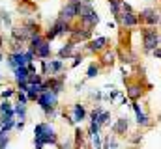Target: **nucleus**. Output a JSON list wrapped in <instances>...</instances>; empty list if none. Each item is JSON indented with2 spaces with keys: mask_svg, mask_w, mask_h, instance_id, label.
Here are the masks:
<instances>
[{
  "mask_svg": "<svg viewBox=\"0 0 161 149\" xmlns=\"http://www.w3.org/2000/svg\"><path fill=\"white\" fill-rule=\"evenodd\" d=\"M36 103L40 105V108L43 110V114H45L47 110H51V108H56V106H58V95H56L54 91L47 90V91H43V93L38 95Z\"/></svg>",
  "mask_w": 161,
  "mask_h": 149,
  "instance_id": "0eeeda50",
  "label": "nucleus"
},
{
  "mask_svg": "<svg viewBox=\"0 0 161 149\" xmlns=\"http://www.w3.org/2000/svg\"><path fill=\"white\" fill-rule=\"evenodd\" d=\"M8 144H9V138L4 134V136H2V140H0V149H6V146H8Z\"/></svg>",
  "mask_w": 161,
  "mask_h": 149,
  "instance_id": "a19ab883",
  "label": "nucleus"
},
{
  "mask_svg": "<svg viewBox=\"0 0 161 149\" xmlns=\"http://www.w3.org/2000/svg\"><path fill=\"white\" fill-rule=\"evenodd\" d=\"M34 144L38 147H43L47 144H51V146L58 144V134H56V131H54V127L51 123L41 121L34 127Z\"/></svg>",
  "mask_w": 161,
  "mask_h": 149,
  "instance_id": "f257e3e1",
  "label": "nucleus"
},
{
  "mask_svg": "<svg viewBox=\"0 0 161 149\" xmlns=\"http://www.w3.org/2000/svg\"><path fill=\"white\" fill-rule=\"evenodd\" d=\"M2 60H4V50L0 49V62H2Z\"/></svg>",
  "mask_w": 161,
  "mask_h": 149,
  "instance_id": "a18cd8bd",
  "label": "nucleus"
},
{
  "mask_svg": "<svg viewBox=\"0 0 161 149\" xmlns=\"http://www.w3.org/2000/svg\"><path fill=\"white\" fill-rule=\"evenodd\" d=\"M45 78H43V74L41 73H38V71H30L28 73V84H40V82H43Z\"/></svg>",
  "mask_w": 161,
  "mask_h": 149,
  "instance_id": "b1692460",
  "label": "nucleus"
},
{
  "mask_svg": "<svg viewBox=\"0 0 161 149\" xmlns=\"http://www.w3.org/2000/svg\"><path fill=\"white\" fill-rule=\"evenodd\" d=\"M0 23H2V26H8V28L13 26L11 24V15L8 11H4V9H0Z\"/></svg>",
  "mask_w": 161,
  "mask_h": 149,
  "instance_id": "a878e982",
  "label": "nucleus"
},
{
  "mask_svg": "<svg viewBox=\"0 0 161 149\" xmlns=\"http://www.w3.org/2000/svg\"><path fill=\"white\" fill-rule=\"evenodd\" d=\"M92 142H94V147H96V149H101V147H103V144H101V138H99V134L92 136Z\"/></svg>",
  "mask_w": 161,
  "mask_h": 149,
  "instance_id": "e433bc0d",
  "label": "nucleus"
},
{
  "mask_svg": "<svg viewBox=\"0 0 161 149\" xmlns=\"http://www.w3.org/2000/svg\"><path fill=\"white\" fill-rule=\"evenodd\" d=\"M53 26H54V30H56L58 37L69 36L71 30H73V23H69V21H62V19H58V17H56V21L53 23Z\"/></svg>",
  "mask_w": 161,
  "mask_h": 149,
  "instance_id": "f8f14e48",
  "label": "nucleus"
},
{
  "mask_svg": "<svg viewBox=\"0 0 161 149\" xmlns=\"http://www.w3.org/2000/svg\"><path fill=\"white\" fill-rule=\"evenodd\" d=\"M0 86H2V84H0Z\"/></svg>",
  "mask_w": 161,
  "mask_h": 149,
  "instance_id": "3c124183",
  "label": "nucleus"
},
{
  "mask_svg": "<svg viewBox=\"0 0 161 149\" xmlns=\"http://www.w3.org/2000/svg\"><path fill=\"white\" fill-rule=\"evenodd\" d=\"M17 2H21V0H17Z\"/></svg>",
  "mask_w": 161,
  "mask_h": 149,
  "instance_id": "8fccbe9b",
  "label": "nucleus"
},
{
  "mask_svg": "<svg viewBox=\"0 0 161 149\" xmlns=\"http://www.w3.org/2000/svg\"><path fill=\"white\" fill-rule=\"evenodd\" d=\"M111 129H113V132H114V134L124 136V134L127 132V129H129V121H127V117H118V119H116V123H114Z\"/></svg>",
  "mask_w": 161,
  "mask_h": 149,
  "instance_id": "dca6fc26",
  "label": "nucleus"
},
{
  "mask_svg": "<svg viewBox=\"0 0 161 149\" xmlns=\"http://www.w3.org/2000/svg\"><path fill=\"white\" fill-rule=\"evenodd\" d=\"M77 45L79 43H75L73 39H68V43H64L60 49H58V52H56V56L60 58V60H69V58H73V54H75V49H77Z\"/></svg>",
  "mask_w": 161,
  "mask_h": 149,
  "instance_id": "9b49d317",
  "label": "nucleus"
},
{
  "mask_svg": "<svg viewBox=\"0 0 161 149\" xmlns=\"http://www.w3.org/2000/svg\"><path fill=\"white\" fill-rule=\"evenodd\" d=\"M25 125H26V121H17V123H15V129H17V131H23Z\"/></svg>",
  "mask_w": 161,
  "mask_h": 149,
  "instance_id": "37998d69",
  "label": "nucleus"
},
{
  "mask_svg": "<svg viewBox=\"0 0 161 149\" xmlns=\"http://www.w3.org/2000/svg\"><path fill=\"white\" fill-rule=\"evenodd\" d=\"M124 84H125V95H127L129 101H139V99L142 97L144 86H142L141 80H135V82H133V80H125Z\"/></svg>",
  "mask_w": 161,
  "mask_h": 149,
  "instance_id": "6e6552de",
  "label": "nucleus"
},
{
  "mask_svg": "<svg viewBox=\"0 0 161 149\" xmlns=\"http://www.w3.org/2000/svg\"><path fill=\"white\" fill-rule=\"evenodd\" d=\"M135 116H137V125H139V127H150V125H152V119H150V116H146L142 110L137 112Z\"/></svg>",
  "mask_w": 161,
  "mask_h": 149,
  "instance_id": "412c9836",
  "label": "nucleus"
},
{
  "mask_svg": "<svg viewBox=\"0 0 161 149\" xmlns=\"http://www.w3.org/2000/svg\"><path fill=\"white\" fill-rule=\"evenodd\" d=\"M15 93H17V90H13V88H6V90L0 91V99H2V101H9L11 97H15Z\"/></svg>",
  "mask_w": 161,
  "mask_h": 149,
  "instance_id": "c85d7f7f",
  "label": "nucleus"
},
{
  "mask_svg": "<svg viewBox=\"0 0 161 149\" xmlns=\"http://www.w3.org/2000/svg\"><path fill=\"white\" fill-rule=\"evenodd\" d=\"M141 138H142L141 134H137V136H133V138H131V144H139V142H141Z\"/></svg>",
  "mask_w": 161,
  "mask_h": 149,
  "instance_id": "c03bdc74",
  "label": "nucleus"
},
{
  "mask_svg": "<svg viewBox=\"0 0 161 149\" xmlns=\"http://www.w3.org/2000/svg\"><path fill=\"white\" fill-rule=\"evenodd\" d=\"M28 86H30V84H28L26 80H25V82H17V90H19V91H28Z\"/></svg>",
  "mask_w": 161,
  "mask_h": 149,
  "instance_id": "4c0bfd02",
  "label": "nucleus"
},
{
  "mask_svg": "<svg viewBox=\"0 0 161 149\" xmlns=\"http://www.w3.org/2000/svg\"><path fill=\"white\" fill-rule=\"evenodd\" d=\"M159 28H161V15H159Z\"/></svg>",
  "mask_w": 161,
  "mask_h": 149,
  "instance_id": "de8ad7c7",
  "label": "nucleus"
},
{
  "mask_svg": "<svg viewBox=\"0 0 161 149\" xmlns=\"http://www.w3.org/2000/svg\"><path fill=\"white\" fill-rule=\"evenodd\" d=\"M99 131H101V125H99L97 121H94V119H90V127H88V136L92 138V136H96V134H99Z\"/></svg>",
  "mask_w": 161,
  "mask_h": 149,
  "instance_id": "bb28decb",
  "label": "nucleus"
},
{
  "mask_svg": "<svg viewBox=\"0 0 161 149\" xmlns=\"http://www.w3.org/2000/svg\"><path fill=\"white\" fill-rule=\"evenodd\" d=\"M82 60H84V56H82L80 52H75V54H73V62H71V67H77L79 64H82Z\"/></svg>",
  "mask_w": 161,
  "mask_h": 149,
  "instance_id": "72a5a7b5",
  "label": "nucleus"
},
{
  "mask_svg": "<svg viewBox=\"0 0 161 149\" xmlns=\"http://www.w3.org/2000/svg\"><path fill=\"white\" fill-rule=\"evenodd\" d=\"M109 37L105 36H97V37H92L90 41H86V45L82 47L88 54H101L105 49H109Z\"/></svg>",
  "mask_w": 161,
  "mask_h": 149,
  "instance_id": "39448f33",
  "label": "nucleus"
},
{
  "mask_svg": "<svg viewBox=\"0 0 161 149\" xmlns=\"http://www.w3.org/2000/svg\"><path fill=\"white\" fill-rule=\"evenodd\" d=\"M6 64L9 65V69H11V71H13V69H17V67L28 65L25 52H8V56H6Z\"/></svg>",
  "mask_w": 161,
  "mask_h": 149,
  "instance_id": "9d476101",
  "label": "nucleus"
},
{
  "mask_svg": "<svg viewBox=\"0 0 161 149\" xmlns=\"http://www.w3.org/2000/svg\"><path fill=\"white\" fill-rule=\"evenodd\" d=\"M58 19H62V21H69V23H75V21H77V4L66 2V4L62 6V9L58 11Z\"/></svg>",
  "mask_w": 161,
  "mask_h": 149,
  "instance_id": "1a4fd4ad",
  "label": "nucleus"
},
{
  "mask_svg": "<svg viewBox=\"0 0 161 149\" xmlns=\"http://www.w3.org/2000/svg\"><path fill=\"white\" fill-rule=\"evenodd\" d=\"M28 73H30L28 65H23V67L13 69V78H15V82H25V80H28Z\"/></svg>",
  "mask_w": 161,
  "mask_h": 149,
  "instance_id": "a211bd4d",
  "label": "nucleus"
},
{
  "mask_svg": "<svg viewBox=\"0 0 161 149\" xmlns=\"http://www.w3.org/2000/svg\"><path fill=\"white\" fill-rule=\"evenodd\" d=\"M97 123L101 125V127H107V125H111V112L103 110L99 114V117H97Z\"/></svg>",
  "mask_w": 161,
  "mask_h": 149,
  "instance_id": "393cba45",
  "label": "nucleus"
},
{
  "mask_svg": "<svg viewBox=\"0 0 161 149\" xmlns=\"http://www.w3.org/2000/svg\"><path fill=\"white\" fill-rule=\"evenodd\" d=\"M13 112H15V117H17L19 121H26V105L17 103V105L13 106Z\"/></svg>",
  "mask_w": 161,
  "mask_h": 149,
  "instance_id": "4be33fe9",
  "label": "nucleus"
},
{
  "mask_svg": "<svg viewBox=\"0 0 161 149\" xmlns=\"http://www.w3.org/2000/svg\"><path fill=\"white\" fill-rule=\"evenodd\" d=\"M26 47H28V43H25L21 39H13V37L8 39V50L9 52H25Z\"/></svg>",
  "mask_w": 161,
  "mask_h": 149,
  "instance_id": "f3484780",
  "label": "nucleus"
},
{
  "mask_svg": "<svg viewBox=\"0 0 161 149\" xmlns=\"http://www.w3.org/2000/svg\"><path fill=\"white\" fill-rule=\"evenodd\" d=\"M122 2H124V0H109V9H111V15H113V17L120 13Z\"/></svg>",
  "mask_w": 161,
  "mask_h": 149,
  "instance_id": "5701e85b",
  "label": "nucleus"
},
{
  "mask_svg": "<svg viewBox=\"0 0 161 149\" xmlns=\"http://www.w3.org/2000/svg\"><path fill=\"white\" fill-rule=\"evenodd\" d=\"M71 116H73L75 123H82V121L86 119V116H88V110H86V106H84L82 103H75V105L71 106Z\"/></svg>",
  "mask_w": 161,
  "mask_h": 149,
  "instance_id": "4468645a",
  "label": "nucleus"
},
{
  "mask_svg": "<svg viewBox=\"0 0 161 149\" xmlns=\"http://www.w3.org/2000/svg\"><path fill=\"white\" fill-rule=\"evenodd\" d=\"M66 2H71V4H77V2H82V0H66Z\"/></svg>",
  "mask_w": 161,
  "mask_h": 149,
  "instance_id": "49530a36",
  "label": "nucleus"
},
{
  "mask_svg": "<svg viewBox=\"0 0 161 149\" xmlns=\"http://www.w3.org/2000/svg\"><path fill=\"white\" fill-rule=\"evenodd\" d=\"M114 62H116V52H114V50L105 49V50L99 54V65H101V67H113Z\"/></svg>",
  "mask_w": 161,
  "mask_h": 149,
  "instance_id": "ddd939ff",
  "label": "nucleus"
},
{
  "mask_svg": "<svg viewBox=\"0 0 161 149\" xmlns=\"http://www.w3.org/2000/svg\"><path fill=\"white\" fill-rule=\"evenodd\" d=\"M15 97H17V103H21V105H26V103H30V101H28V95H26V91H19V90H17Z\"/></svg>",
  "mask_w": 161,
  "mask_h": 149,
  "instance_id": "473e14b6",
  "label": "nucleus"
},
{
  "mask_svg": "<svg viewBox=\"0 0 161 149\" xmlns=\"http://www.w3.org/2000/svg\"><path fill=\"white\" fill-rule=\"evenodd\" d=\"M118 97H122V90H111L107 95H103V99H105V101H111V103H113L114 99H118Z\"/></svg>",
  "mask_w": 161,
  "mask_h": 149,
  "instance_id": "2f4dec72",
  "label": "nucleus"
},
{
  "mask_svg": "<svg viewBox=\"0 0 161 149\" xmlns=\"http://www.w3.org/2000/svg\"><path fill=\"white\" fill-rule=\"evenodd\" d=\"M34 54H36V58H38V60H49V58H51V54H53L51 41H47V39H45L40 49H36V50H34Z\"/></svg>",
  "mask_w": 161,
  "mask_h": 149,
  "instance_id": "2eb2a0df",
  "label": "nucleus"
},
{
  "mask_svg": "<svg viewBox=\"0 0 161 149\" xmlns=\"http://www.w3.org/2000/svg\"><path fill=\"white\" fill-rule=\"evenodd\" d=\"M158 26H141V37H142V50L150 54L154 49L159 47V32L156 30Z\"/></svg>",
  "mask_w": 161,
  "mask_h": 149,
  "instance_id": "f03ea898",
  "label": "nucleus"
},
{
  "mask_svg": "<svg viewBox=\"0 0 161 149\" xmlns=\"http://www.w3.org/2000/svg\"><path fill=\"white\" fill-rule=\"evenodd\" d=\"M56 116H58V106H56V108H51V110L45 112V117H47V119H54Z\"/></svg>",
  "mask_w": 161,
  "mask_h": 149,
  "instance_id": "f704fd0d",
  "label": "nucleus"
},
{
  "mask_svg": "<svg viewBox=\"0 0 161 149\" xmlns=\"http://www.w3.org/2000/svg\"><path fill=\"white\" fill-rule=\"evenodd\" d=\"M86 2H90V4H92V2H94V0H86Z\"/></svg>",
  "mask_w": 161,
  "mask_h": 149,
  "instance_id": "09e8293b",
  "label": "nucleus"
},
{
  "mask_svg": "<svg viewBox=\"0 0 161 149\" xmlns=\"http://www.w3.org/2000/svg\"><path fill=\"white\" fill-rule=\"evenodd\" d=\"M90 97H92V99H96V101H101V99H103V93H101V91L97 90V91H94V93H90Z\"/></svg>",
  "mask_w": 161,
  "mask_h": 149,
  "instance_id": "ea45409f",
  "label": "nucleus"
},
{
  "mask_svg": "<svg viewBox=\"0 0 161 149\" xmlns=\"http://www.w3.org/2000/svg\"><path fill=\"white\" fill-rule=\"evenodd\" d=\"M120 11H135V9H133V6H131L129 2H125V0H124V2H122Z\"/></svg>",
  "mask_w": 161,
  "mask_h": 149,
  "instance_id": "58836bf2",
  "label": "nucleus"
},
{
  "mask_svg": "<svg viewBox=\"0 0 161 149\" xmlns=\"http://www.w3.org/2000/svg\"><path fill=\"white\" fill-rule=\"evenodd\" d=\"M114 21H116V24L120 28H125V30H131V28L141 26L139 13L137 11H120L118 15H114Z\"/></svg>",
  "mask_w": 161,
  "mask_h": 149,
  "instance_id": "20e7f679",
  "label": "nucleus"
},
{
  "mask_svg": "<svg viewBox=\"0 0 161 149\" xmlns=\"http://www.w3.org/2000/svg\"><path fill=\"white\" fill-rule=\"evenodd\" d=\"M92 34H94V28H88V26H82L77 23H73V30L69 34V39H73L75 43H86L92 39Z\"/></svg>",
  "mask_w": 161,
  "mask_h": 149,
  "instance_id": "423d86ee",
  "label": "nucleus"
},
{
  "mask_svg": "<svg viewBox=\"0 0 161 149\" xmlns=\"http://www.w3.org/2000/svg\"><path fill=\"white\" fill-rule=\"evenodd\" d=\"M139 13V23L141 26H159V15H161V9L158 8H144Z\"/></svg>",
  "mask_w": 161,
  "mask_h": 149,
  "instance_id": "7ed1b4c3",
  "label": "nucleus"
},
{
  "mask_svg": "<svg viewBox=\"0 0 161 149\" xmlns=\"http://www.w3.org/2000/svg\"><path fill=\"white\" fill-rule=\"evenodd\" d=\"M43 36H45V39H47V41H54V39L58 37V34H56V30H54V26L51 24V26H49V28H47V30L43 32Z\"/></svg>",
  "mask_w": 161,
  "mask_h": 149,
  "instance_id": "7c9ffc66",
  "label": "nucleus"
},
{
  "mask_svg": "<svg viewBox=\"0 0 161 149\" xmlns=\"http://www.w3.org/2000/svg\"><path fill=\"white\" fill-rule=\"evenodd\" d=\"M43 41H45V36H43V34H34V36L30 37V41H28V49H30V50L40 49L41 45H43Z\"/></svg>",
  "mask_w": 161,
  "mask_h": 149,
  "instance_id": "aec40b11",
  "label": "nucleus"
},
{
  "mask_svg": "<svg viewBox=\"0 0 161 149\" xmlns=\"http://www.w3.org/2000/svg\"><path fill=\"white\" fill-rule=\"evenodd\" d=\"M99 71H101L99 62H90V64H88V69H86V80L99 76Z\"/></svg>",
  "mask_w": 161,
  "mask_h": 149,
  "instance_id": "6ab92c4d",
  "label": "nucleus"
},
{
  "mask_svg": "<svg viewBox=\"0 0 161 149\" xmlns=\"http://www.w3.org/2000/svg\"><path fill=\"white\" fill-rule=\"evenodd\" d=\"M15 123H17V121H15V117H13V119H8V121H4V123H2V127H0V132L8 134L11 129H15Z\"/></svg>",
  "mask_w": 161,
  "mask_h": 149,
  "instance_id": "c756f323",
  "label": "nucleus"
},
{
  "mask_svg": "<svg viewBox=\"0 0 161 149\" xmlns=\"http://www.w3.org/2000/svg\"><path fill=\"white\" fill-rule=\"evenodd\" d=\"M152 54H154L158 60H161V45L158 47V49H154V50H152Z\"/></svg>",
  "mask_w": 161,
  "mask_h": 149,
  "instance_id": "79ce46f5",
  "label": "nucleus"
},
{
  "mask_svg": "<svg viewBox=\"0 0 161 149\" xmlns=\"http://www.w3.org/2000/svg\"><path fill=\"white\" fill-rule=\"evenodd\" d=\"M60 149H75V142L73 140H66L64 144H60Z\"/></svg>",
  "mask_w": 161,
  "mask_h": 149,
  "instance_id": "c9c22d12",
  "label": "nucleus"
},
{
  "mask_svg": "<svg viewBox=\"0 0 161 149\" xmlns=\"http://www.w3.org/2000/svg\"><path fill=\"white\" fill-rule=\"evenodd\" d=\"M73 132H75V140H73L75 142V149H79L82 146V142H84V132L80 131V127H75Z\"/></svg>",
  "mask_w": 161,
  "mask_h": 149,
  "instance_id": "cd10ccee",
  "label": "nucleus"
}]
</instances>
